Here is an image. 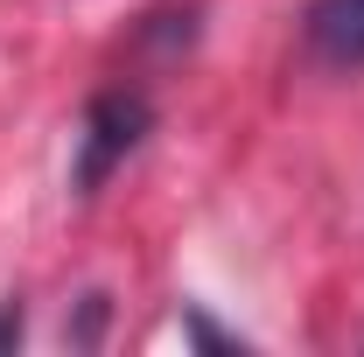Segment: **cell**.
<instances>
[{
	"mask_svg": "<svg viewBox=\"0 0 364 357\" xmlns=\"http://www.w3.org/2000/svg\"><path fill=\"white\" fill-rule=\"evenodd\" d=\"M14 336H21V309L7 302V309H0V343H14Z\"/></svg>",
	"mask_w": 364,
	"mask_h": 357,
	"instance_id": "cell-3",
	"label": "cell"
},
{
	"mask_svg": "<svg viewBox=\"0 0 364 357\" xmlns=\"http://www.w3.org/2000/svg\"><path fill=\"white\" fill-rule=\"evenodd\" d=\"M309 49L336 70L364 63V0H316L309 7Z\"/></svg>",
	"mask_w": 364,
	"mask_h": 357,
	"instance_id": "cell-2",
	"label": "cell"
},
{
	"mask_svg": "<svg viewBox=\"0 0 364 357\" xmlns=\"http://www.w3.org/2000/svg\"><path fill=\"white\" fill-rule=\"evenodd\" d=\"M147 134V98L140 91H98L85 105V127H77V189H98Z\"/></svg>",
	"mask_w": 364,
	"mask_h": 357,
	"instance_id": "cell-1",
	"label": "cell"
}]
</instances>
